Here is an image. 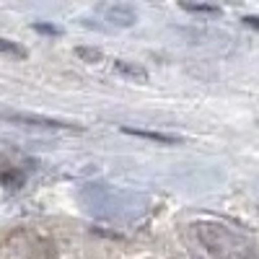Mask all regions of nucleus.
Masks as SVG:
<instances>
[{
	"mask_svg": "<svg viewBox=\"0 0 259 259\" xmlns=\"http://www.w3.org/2000/svg\"><path fill=\"white\" fill-rule=\"evenodd\" d=\"M114 68H117L119 73L130 75V78H145V70H143V68H138V65H130V62H117Z\"/></svg>",
	"mask_w": 259,
	"mask_h": 259,
	"instance_id": "9",
	"label": "nucleus"
},
{
	"mask_svg": "<svg viewBox=\"0 0 259 259\" xmlns=\"http://www.w3.org/2000/svg\"><path fill=\"white\" fill-rule=\"evenodd\" d=\"M0 182L6 187H21L24 184V171H18L13 166H0Z\"/></svg>",
	"mask_w": 259,
	"mask_h": 259,
	"instance_id": "5",
	"label": "nucleus"
},
{
	"mask_svg": "<svg viewBox=\"0 0 259 259\" xmlns=\"http://www.w3.org/2000/svg\"><path fill=\"white\" fill-rule=\"evenodd\" d=\"M6 119H11L16 124H26V127H41V130H80L73 122H65L57 117H45V114H26V112H11V114H6Z\"/></svg>",
	"mask_w": 259,
	"mask_h": 259,
	"instance_id": "2",
	"label": "nucleus"
},
{
	"mask_svg": "<svg viewBox=\"0 0 259 259\" xmlns=\"http://www.w3.org/2000/svg\"><path fill=\"white\" fill-rule=\"evenodd\" d=\"M241 21H244V26H249V29L259 31V16H244Z\"/></svg>",
	"mask_w": 259,
	"mask_h": 259,
	"instance_id": "11",
	"label": "nucleus"
},
{
	"mask_svg": "<svg viewBox=\"0 0 259 259\" xmlns=\"http://www.w3.org/2000/svg\"><path fill=\"white\" fill-rule=\"evenodd\" d=\"M192 231L197 233L200 244H202L210 254H215V256H226V254L233 249V236H231L226 228L215 226V223H197Z\"/></svg>",
	"mask_w": 259,
	"mask_h": 259,
	"instance_id": "1",
	"label": "nucleus"
},
{
	"mask_svg": "<svg viewBox=\"0 0 259 259\" xmlns=\"http://www.w3.org/2000/svg\"><path fill=\"white\" fill-rule=\"evenodd\" d=\"M34 29L41 31V34H47V36H57V34H60V29L52 26V24H34Z\"/></svg>",
	"mask_w": 259,
	"mask_h": 259,
	"instance_id": "10",
	"label": "nucleus"
},
{
	"mask_svg": "<svg viewBox=\"0 0 259 259\" xmlns=\"http://www.w3.org/2000/svg\"><path fill=\"white\" fill-rule=\"evenodd\" d=\"M179 6H182L184 11H189V13H207V16H218V13H221V8L212 6V3H194V0H182Z\"/></svg>",
	"mask_w": 259,
	"mask_h": 259,
	"instance_id": "6",
	"label": "nucleus"
},
{
	"mask_svg": "<svg viewBox=\"0 0 259 259\" xmlns=\"http://www.w3.org/2000/svg\"><path fill=\"white\" fill-rule=\"evenodd\" d=\"M124 135H133V138H143L150 143H163V145H177L182 143V138L177 135H163V133H150V130H138V127H122Z\"/></svg>",
	"mask_w": 259,
	"mask_h": 259,
	"instance_id": "4",
	"label": "nucleus"
},
{
	"mask_svg": "<svg viewBox=\"0 0 259 259\" xmlns=\"http://www.w3.org/2000/svg\"><path fill=\"white\" fill-rule=\"evenodd\" d=\"M99 11L104 13V18L109 21L112 26H119V29H130V26H135V21H138L135 11L124 3H101Z\"/></svg>",
	"mask_w": 259,
	"mask_h": 259,
	"instance_id": "3",
	"label": "nucleus"
},
{
	"mask_svg": "<svg viewBox=\"0 0 259 259\" xmlns=\"http://www.w3.org/2000/svg\"><path fill=\"white\" fill-rule=\"evenodd\" d=\"M75 55L85 62H101V57H104L101 50H96V47H75Z\"/></svg>",
	"mask_w": 259,
	"mask_h": 259,
	"instance_id": "8",
	"label": "nucleus"
},
{
	"mask_svg": "<svg viewBox=\"0 0 259 259\" xmlns=\"http://www.w3.org/2000/svg\"><path fill=\"white\" fill-rule=\"evenodd\" d=\"M0 55H11V57H26V50L16 45V41H8L0 36Z\"/></svg>",
	"mask_w": 259,
	"mask_h": 259,
	"instance_id": "7",
	"label": "nucleus"
}]
</instances>
